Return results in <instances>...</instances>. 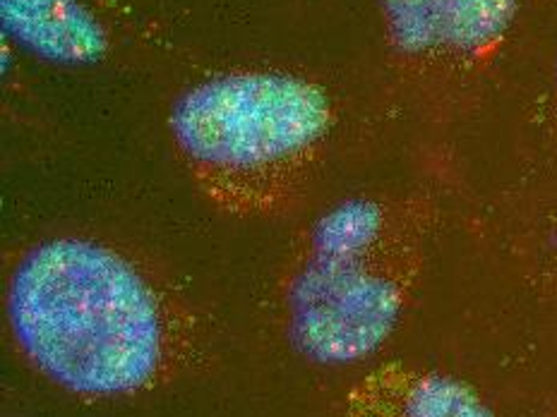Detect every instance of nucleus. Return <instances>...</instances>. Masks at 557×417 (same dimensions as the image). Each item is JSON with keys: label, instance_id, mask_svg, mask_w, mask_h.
Listing matches in <instances>:
<instances>
[{"label": "nucleus", "instance_id": "1", "mask_svg": "<svg viewBox=\"0 0 557 417\" xmlns=\"http://www.w3.org/2000/svg\"><path fill=\"white\" fill-rule=\"evenodd\" d=\"M8 321L27 361L77 396H135L176 363V319L154 283L83 238L46 240L17 262Z\"/></svg>", "mask_w": 557, "mask_h": 417}, {"label": "nucleus", "instance_id": "2", "mask_svg": "<svg viewBox=\"0 0 557 417\" xmlns=\"http://www.w3.org/2000/svg\"><path fill=\"white\" fill-rule=\"evenodd\" d=\"M418 266V226L394 204H336L312 224L284 286L288 339L320 365L366 361L397 329Z\"/></svg>", "mask_w": 557, "mask_h": 417}, {"label": "nucleus", "instance_id": "3", "mask_svg": "<svg viewBox=\"0 0 557 417\" xmlns=\"http://www.w3.org/2000/svg\"><path fill=\"white\" fill-rule=\"evenodd\" d=\"M332 125L322 89L282 73H238L193 87L171 132L209 200L264 214L292 200Z\"/></svg>", "mask_w": 557, "mask_h": 417}, {"label": "nucleus", "instance_id": "4", "mask_svg": "<svg viewBox=\"0 0 557 417\" xmlns=\"http://www.w3.org/2000/svg\"><path fill=\"white\" fill-rule=\"evenodd\" d=\"M392 43L406 55H473L512 27L519 0H380Z\"/></svg>", "mask_w": 557, "mask_h": 417}, {"label": "nucleus", "instance_id": "5", "mask_svg": "<svg viewBox=\"0 0 557 417\" xmlns=\"http://www.w3.org/2000/svg\"><path fill=\"white\" fill-rule=\"evenodd\" d=\"M342 417H493L463 381L389 363L348 391Z\"/></svg>", "mask_w": 557, "mask_h": 417}, {"label": "nucleus", "instance_id": "6", "mask_svg": "<svg viewBox=\"0 0 557 417\" xmlns=\"http://www.w3.org/2000/svg\"><path fill=\"white\" fill-rule=\"evenodd\" d=\"M3 27L39 58L89 65L107 53V34L79 0H0Z\"/></svg>", "mask_w": 557, "mask_h": 417}, {"label": "nucleus", "instance_id": "7", "mask_svg": "<svg viewBox=\"0 0 557 417\" xmlns=\"http://www.w3.org/2000/svg\"><path fill=\"white\" fill-rule=\"evenodd\" d=\"M553 109L557 118V63H555V75H553Z\"/></svg>", "mask_w": 557, "mask_h": 417}]
</instances>
